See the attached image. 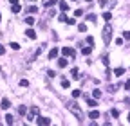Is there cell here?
<instances>
[{
    "label": "cell",
    "instance_id": "3957f363",
    "mask_svg": "<svg viewBox=\"0 0 130 126\" xmlns=\"http://www.w3.org/2000/svg\"><path fill=\"white\" fill-rule=\"evenodd\" d=\"M38 114H40V108H38V106H33L31 110H29V114H27V119H29V121H34L36 117H38Z\"/></svg>",
    "mask_w": 130,
    "mask_h": 126
},
{
    "label": "cell",
    "instance_id": "8d00e7d4",
    "mask_svg": "<svg viewBox=\"0 0 130 126\" xmlns=\"http://www.w3.org/2000/svg\"><path fill=\"white\" fill-rule=\"evenodd\" d=\"M125 88H127V90H130V79H127V83H125Z\"/></svg>",
    "mask_w": 130,
    "mask_h": 126
},
{
    "label": "cell",
    "instance_id": "d6a6232c",
    "mask_svg": "<svg viewBox=\"0 0 130 126\" xmlns=\"http://www.w3.org/2000/svg\"><path fill=\"white\" fill-rule=\"evenodd\" d=\"M81 14H83L81 9H76V11H74V16H81Z\"/></svg>",
    "mask_w": 130,
    "mask_h": 126
},
{
    "label": "cell",
    "instance_id": "ac0fdd59",
    "mask_svg": "<svg viewBox=\"0 0 130 126\" xmlns=\"http://www.w3.org/2000/svg\"><path fill=\"white\" fill-rule=\"evenodd\" d=\"M18 114H20V115H25V114H27V108H25V106H18Z\"/></svg>",
    "mask_w": 130,
    "mask_h": 126
},
{
    "label": "cell",
    "instance_id": "1f68e13d",
    "mask_svg": "<svg viewBox=\"0 0 130 126\" xmlns=\"http://www.w3.org/2000/svg\"><path fill=\"white\" fill-rule=\"evenodd\" d=\"M36 11H38L36 5H31V7H29V13H36Z\"/></svg>",
    "mask_w": 130,
    "mask_h": 126
},
{
    "label": "cell",
    "instance_id": "ffe728a7",
    "mask_svg": "<svg viewBox=\"0 0 130 126\" xmlns=\"http://www.w3.org/2000/svg\"><path fill=\"white\" fill-rule=\"evenodd\" d=\"M25 24H27V25H33V24H34V18H33V16H27V18H25Z\"/></svg>",
    "mask_w": 130,
    "mask_h": 126
},
{
    "label": "cell",
    "instance_id": "4dcf8cb0",
    "mask_svg": "<svg viewBox=\"0 0 130 126\" xmlns=\"http://www.w3.org/2000/svg\"><path fill=\"white\" fill-rule=\"evenodd\" d=\"M67 24H69V25H74L76 20H74V18H67Z\"/></svg>",
    "mask_w": 130,
    "mask_h": 126
},
{
    "label": "cell",
    "instance_id": "e0dca14e",
    "mask_svg": "<svg viewBox=\"0 0 130 126\" xmlns=\"http://www.w3.org/2000/svg\"><path fill=\"white\" fill-rule=\"evenodd\" d=\"M58 4H60V9H62L63 13H65V11L69 9V4H67V2H58Z\"/></svg>",
    "mask_w": 130,
    "mask_h": 126
},
{
    "label": "cell",
    "instance_id": "8992f818",
    "mask_svg": "<svg viewBox=\"0 0 130 126\" xmlns=\"http://www.w3.org/2000/svg\"><path fill=\"white\" fill-rule=\"evenodd\" d=\"M25 36H27V38H31V40H36V31H34V29H27Z\"/></svg>",
    "mask_w": 130,
    "mask_h": 126
},
{
    "label": "cell",
    "instance_id": "7a4b0ae2",
    "mask_svg": "<svg viewBox=\"0 0 130 126\" xmlns=\"http://www.w3.org/2000/svg\"><path fill=\"white\" fill-rule=\"evenodd\" d=\"M101 34H103V42L109 43V42H110V36H112V27H110V25H105Z\"/></svg>",
    "mask_w": 130,
    "mask_h": 126
},
{
    "label": "cell",
    "instance_id": "ba28073f",
    "mask_svg": "<svg viewBox=\"0 0 130 126\" xmlns=\"http://www.w3.org/2000/svg\"><path fill=\"white\" fill-rule=\"evenodd\" d=\"M54 58H58V49L56 47L49 50V60H54Z\"/></svg>",
    "mask_w": 130,
    "mask_h": 126
},
{
    "label": "cell",
    "instance_id": "5b68a950",
    "mask_svg": "<svg viewBox=\"0 0 130 126\" xmlns=\"http://www.w3.org/2000/svg\"><path fill=\"white\" fill-rule=\"evenodd\" d=\"M62 54H63V56H71V58H74V49H71V47H63V49H62Z\"/></svg>",
    "mask_w": 130,
    "mask_h": 126
},
{
    "label": "cell",
    "instance_id": "7bdbcfd3",
    "mask_svg": "<svg viewBox=\"0 0 130 126\" xmlns=\"http://www.w3.org/2000/svg\"><path fill=\"white\" fill-rule=\"evenodd\" d=\"M33 2H36V0H33Z\"/></svg>",
    "mask_w": 130,
    "mask_h": 126
},
{
    "label": "cell",
    "instance_id": "b9f144b4",
    "mask_svg": "<svg viewBox=\"0 0 130 126\" xmlns=\"http://www.w3.org/2000/svg\"><path fill=\"white\" fill-rule=\"evenodd\" d=\"M85 2H92V0H85Z\"/></svg>",
    "mask_w": 130,
    "mask_h": 126
},
{
    "label": "cell",
    "instance_id": "9a60e30c",
    "mask_svg": "<svg viewBox=\"0 0 130 126\" xmlns=\"http://www.w3.org/2000/svg\"><path fill=\"white\" fill-rule=\"evenodd\" d=\"M78 72H80V70L76 69V67H72V69H71V76H72V78H76V79H78V78H80V76H78Z\"/></svg>",
    "mask_w": 130,
    "mask_h": 126
},
{
    "label": "cell",
    "instance_id": "8fae6325",
    "mask_svg": "<svg viewBox=\"0 0 130 126\" xmlns=\"http://www.w3.org/2000/svg\"><path fill=\"white\" fill-rule=\"evenodd\" d=\"M87 105H89L90 108H96V106H98V101H96V99H89V97H87Z\"/></svg>",
    "mask_w": 130,
    "mask_h": 126
},
{
    "label": "cell",
    "instance_id": "52a82bcc",
    "mask_svg": "<svg viewBox=\"0 0 130 126\" xmlns=\"http://www.w3.org/2000/svg\"><path fill=\"white\" fill-rule=\"evenodd\" d=\"M11 11L16 14V13H20L22 11V5H20V2H16V4H11Z\"/></svg>",
    "mask_w": 130,
    "mask_h": 126
},
{
    "label": "cell",
    "instance_id": "7c38bea8",
    "mask_svg": "<svg viewBox=\"0 0 130 126\" xmlns=\"http://www.w3.org/2000/svg\"><path fill=\"white\" fill-rule=\"evenodd\" d=\"M114 74H116L118 78H119V76H123V74H125V69H123V67H118V69L114 70Z\"/></svg>",
    "mask_w": 130,
    "mask_h": 126
},
{
    "label": "cell",
    "instance_id": "836d02e7",
    "mask_svg": "<svg viewBox=\"0 0 130 126\" xmlns=\"http://www.w3.org/2000/svg\"><path fill=\"white\" fill-rule=\"evenodd\" d=\"M87 20H90V22H96V14H89V16H87Z\"/></svg>",
    "mask_w": 130,
    "mask_h": 126
},
{
    "label": "cell",
    "instance_id": "f546056e",
    "mask_svg": "<svg viewBox=\"0 0 130 126\" xmlns=\"http://www.w3.org/2000/svg\"><path fill=\"white\" fill-rule=\"evenodd\" d=\"M123 38H125V40H130V31H125V33H123Z\"/></svg>",
    "mask_w": 130,
    "mask_h": 126
},
{
    "label": "cell",
    "instance_id": "484cf974",
    "mask_svg": "<svg viewBox=\"0 0 130 126\" xmlns=\"http://www.w3.org/2000/svg\"><path fill=\"white\" fill-rule=\"evenodd\" d=\"M11 49H13V50H18V49H20V45H18L16 42H13V43H11Z\"/></svg>",
    "mask_w": 130,
    "mask_h": 126
},
{
    "label": "cell",
    "instance_id": "2e32d148",
    "mask_svg": "<svg viewBox=\"0 0 130 126\" xmlns=\"http://www.w3.org/2000/svg\"><path fill=\"white\" fill-rule=\"evenodd\" d=\"M58 65L62 67V69H65V67H67V60H65V58H60V60H58Z\"/></svg>",
    "mask_w": 130,
    "mask_h": 126
},
{
    "label": "cell",
    "instance_id": "e575fe53",
    "mask_svg": "<svg viewBox=\"0 0 130 126\" xmlns=\"http://www.w3.org/2000/svg\"><path fill=\"white\" fill-rule=\"evenodd\" d=\"M87 43H89V45H92V43H94V38H92V36H89V38H87Z\"/></svg>",
    "mask_w": 130,
    "mask_h": 126
},
{
    "label": "cell",
    "instance_id": "ab89813d",
    "mask_svg": "<svg viewBox=\"0 0 130 126\" xmlns=\"http://www.w3.org/2000/svg\"><path fill=\"white\" fill-rule=\"evenodd\" d=\"M128 123H130V114H128Z\"/></svg>",
    "mask_w": 130,
    "mask_h": 126
},
{
    "label": "cell",
    "instance_id": "6da1fadb",
    "mask_svg": "<svg viewBox=\"0 0 130 126\" xmlns=\"http://www.w3.org/2000/svg\"><path fill=\"white\" fill-rule=\"evenodd\" d=\"M67 108H69V112H71V114H74V115H76V119H78L80 123L83 121V117H85V115H83L81 108H80L78 105H76L74 101H72V103H69V105H67Z\"/></svg>",
    "mask_w": 130,
    "mask_h": 126
},
{
    "label": "cell",
    "instance_id": "7402d4cb",
    "mask_svg": "<svg viewBox=\"0 0 130 126\" xmlns=\"http://www.w3.org/2000/svg\"><path fill=\"white\" fill-rule=\"evenodd\" d=\"M58 4V0H47V4H45V5H47V7H52V5H56Z\"/></svg>",
    "mask_w": 130,
    "mask_h": 126
},
{
    "label": "cell",
    "instance_id": "4fadbf2b",
    "mask_svg": "<svg viewBox=\"0 0 130 126\" xmlns=\"http://www.w3.org/2000/svg\"><path fill=\"white\" fill-rule=\"evenodd\" d=\"M89 117H90V119H99V112H98V110H92V112L89 114Z\"/></svg>",
    "mask_w": 130,
    "mask_h": 126
},
{
    "label": "cell",
    "instance_id": "277c9868",
    "mask_svg": "<svg viewBox=\"0 0 130 126\" xmlns=\"http://www.w3.org/2000/svg\"><path fill=\"white\" fill-rule=\"evenodd\" d=\"M36 124H40V126H49V124H51V119H49V117H36Z\"/></svg>",
    "mask_w": 130,
    "mask_h": 126
},
{
    "label": "cell",
    "instance_id": "603a6c76",
    "mask_svg": "<svg viewBox=\"0 0 130 126\" xmlns=\"http://www.w3.org/2000/svg\"><path fill=\"white\" fill-rule=\"evenodd\" d=\"M110 18H112V14H110V13H103V20H105V22H109Z\"/></svg>",
    "mask_w": 130,
    "mask_h": 126
},
{
    "label": "cell",
    "instance_id": "d6986e66",
    "mask_svg": "<svg viewBox=\"0 0 130 126\" xmlns=\"http://www.w3.org/2000/svg\"><path fill=\"white\" fill-rule=\"evenodd\" d=\"M92 95H94V99H99V97H101V90H98V88H96V90L92 92Z\"/></svg>",
    "mask_w": 130,
    "mask_h": 126
},
{
    "label": "cell",
    "instance_id": "d590c367",
    "mask_svg": "<svg viewBox=\"0 0 130 126\" xmlns=\"http://www.w3.org/2000/svg\"><path fill=\"white\" fill-rule=\"evenodd\" d=\"M116 45H123V38H116Z\"/></svg>",
    "mask_w": 130,
    "mask_h": 126
},
{
    "label": "cell",
    "instance_id": "d4e9b609",
    "mask_svg": "<svg viewBox=\"0 0 130 126\" xmlns=\"http://www.w3.org/2000/svg\"><path fill=\"white\" fill-rule=\"evenodd\" d=\"M62 86H63V88H69V86H71V83H69L67 79H62Z\"/></svg>",
    "mask_w": 130,
    "mask_h": 126
},
{
    "label": "cell",
    "instance_id": "83f0119b",
    "mask_svg": "<svg viewBox=\"0 0 130 126\" xmlns=\"http://www.w3.org/2000/svg\"><path fill=\"white\" fill-rule=\"evenodd\" d=\"M60 22H67V14L65 13H62V14H60V18H58Z\"/></svg>",
    "mask_w": 130,
    "mask_h": 126
},
{
    "label": "cell",
    "instance_id": "30bf717a",
    "mask_svg": "<svg viewBox=\"0 0 130 126\" xmlns=\"http://www.w3.org/2000/svg\"><path fill=\"white\" fill-rule=\"evenodd\" d=\"M4 119H5V124H14V117H13L11 114H7Z\"/></svg>",
    "mask_w": 130,
    "mask_h": 126
},
{
    "label": "cell",
    "instance_id": "cb8c5ba5",
    "mask_svg": "<svg viewBox=\"0 0 130 126\" xmlns=\"http://www.w3.org/2000/svg\"><path fill=\"white\" fill-rule=\"evenodd\" d=\"M80 95H81V92H80V90H72V97H74V99H78Z\"/></svg>",
    "mask_w": 130,
    "mask_h": 126
},
{
    "label": "cell",
    "instance_id": "5bb4252c",
    "mask_svg": "<svg viewBox=\"0 0 130 126\" xmlns=\"http://www.w3.org/2000/svg\"><path fill=\"white\" fill-rule=\"evenodd\" d=\"M90 52H92V47H85V49H81V54H83V56H89Z\"/></svg>",
    "mask_w": 130,
    "mask_h": 126
},
{
    "label": "cell",
    "instance_id": "44dd1931",
    "mask_svg": "<svg viewBox=\"0 0 130 126\" xmlns=\"http://www.w3.org/2000/svg\"><path fill=\"white\" fill-rule=\"evenodd\" d=\"M78 31H80V33H85V31H87V25H85V24H80V25H78Z\"/></svg>",
    "mask_w": 130,
    "mask_h": 126
},
{
    "label": "cell",
    "instance_id": "60d3db41",
    "mask_svg": "<svg viewBox=\"0 0 130 126\" xmlns=\"http://www.w3.org/2000/svg\"><path fill=\"white\" fill-rule=\"evenodd\" d=\"M0 22H2V14H0Z\"/></svg>",
    "mask_w": 130,
    "mask_h": 126
},
{
    "label": "cell",
    "instance_id": "f1b7e54d",
    "mask_svg": "<svg viewBox=\"0 0 130 126\" xmlns=\"http://www.w3.org/2000/svg\"><path fill=\"white\" fill-rule=\"evenodd\" d=\"M110 114H112V117H119V110H116V108H114Z\"/></svg>",
    "mask_w": 130,
    "mask_h": 126
},
{
    "label": "cell",
    "instance_id": "4316f807",
    "mask_svg": "<svg viewBox=\"0 0 130 126\" xmlns=\"http://www.w3.org/2000/svg\"><path fill=\"white\" fill-rule=\"evenodd\" d=\"M20 86H29V81L27 79H20Z\"/></svg>",
    "mask_w": 130,
    "mask_h": 126
},
{
    "label": "cell",
    "instance_id": "74e56055",
    "mask_svg": "<svg viewBox=\"0 0 130 126\" xmlns=\"http://www.w3.org/2000/svg\"><path fill=\"white\" fill-rule=\"evenodd\" d=\"M0 54H2V56L5 54V49H4V45H0Z\"/></svg>",
    "mask_w": 130,
    "mask_h": 126
},
{
    "label": "cell",
    "instance_id": "f35d334b",
    "mask_svg": "<svg viewBox=\"0 0 130 126\" xmlns=\"http://www.w3.org/2000/svg\"><path fill=\"white\" fill-rule=\"evenodd\" d=\"M99 5H101V7H103V5H107V0H99Z\"/></svg>",
    "mask_w": 130,
    "mask_h": 126
},
{
    "label": "cell",
    "instance_id": "9c48e42d",
    "mask_svg": "<svg viewBox=\"0 0 130 126\" xmlns=\"http://www.w3.org/2000/svg\"><path fill=\"white\" fill-rule=\"evenodd\" d=\"M2 110H9V106H11V103H9V99H2Z\"/></svg>",
    "mask_w": 130,
    "mask_h": 126
}]
</instances>
